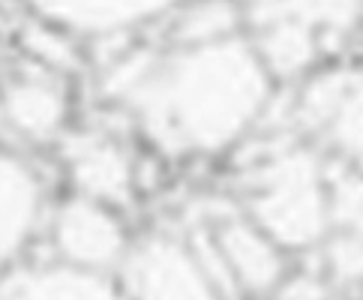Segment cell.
Segmentation results:
<instances>
[{
	"instance_id": "obj_1",
	"label": "cell",
	"mask_w": 363,
	"mask_h": 300,
	"mask_svg": "<svg viewBox=\"0 0 363 300\" xmlns=\"http://www.w3.org/2000/svg\"><path fill=\"white\" fill-rule=\"evenodd\" d=\"M270 72L238 36L177 45L165 57H126L108 90L135 114L150 145L172 156L213 153L238 141L264 111Z\"/></svg>"
},
{
	"instance_id": "obj_2",
	"label": "cell",
	"mask_w": 363,
	"mask_h": 300,
	"mask_svg": "<svg viewBox=\"0 0 363 300\" xmlns=\"http://www.w3.org/2000/svg\"><path fill=\"white\" fill-rule=\"evenodd\" d=\"M250 219L285 252L318 246L330 231L324 162L306 148H282L250 172Z\"/></svg>"
},
{
	"instance_id": "obj_3",
	"label": "cell",
	"mask_w": 363,
	"mask_h": 300,
	"mask_svg": "<svg viewBox=\"0 0 363 300\" xmlns=\"http://www.w3.org/2000/svg\"><path fill=\"white\" fill-rule=\"evenodd\" d=\"M297 123L363 172V67L321 70L294 102Z\"/></svg>"
},
{
	"instance_id": "obj_4",
	"label": "cell",
	"mask_w": 363,
	"mask_h": 300,
	"mask_svg": "<svg viewBox=\"0 0 363 300\" xmlns=\"http://www.w3.org/2000/svg\"><path fill=\"white\" fill-rule=\"evenodd\" d=\"M114 277L118 291L133 297H216L189 240L168 234H150L145 240L129 243L121 265L114 267Z\"/></svg>"
},
{
	"instance_id": "obj_5",
	"label": "cell",
	"mask_w": 363,
	"mask_h": 300,
	"mask_svg": "<svg viewBox=\"0 0 363 300\" xmlns=\"http://www.w3.org/2000/svg\"><path fill=\"white\" fill-rule=\"evenodd\" d=\"M48 231L57 258L96 273H114L129 246L114 207L79 192L55 211Z\"/></svg>"
},
{
	"instance_id": "obj_6",
	"label": "cell",
	"mask_w": 363,
	"mask_h": 300,
	"mask_svg": "<svg viewBox=\"0 0 363 300\" xmlns=\"http://www.w3.org/2000/svg\"><path fill=\"white\" fill-rule=\"evenodd\" d=\"M211 231L238 285V294H270L289 277L285 250L250 216H223L211 226Z\"/></svg>"
},
{
	"instance_id": "obj_7",
	"label": "cell",
	"mask_w": 363,
	"mask_h": 300,
	"mask_svg": "<svg viewBox=\"0 0 363 300\" xmlns=\"http://www.w3.org/2000/svg\"><path fill=\"white\" fill-rule=\"evenodd\" d=\"M60 153L79 195L111 207L133 199V160L114 138L102 133H72L63 141Z\"/></svg>"
},
{
	"instance_id": "obj_8",
	"label": "cell",
	"mask_w": 363,
	"mask_h": 300,
	"mask_svg": "<svg viewBox=\"0 0 363 300\" xmlns=\"http://www.w3.org/2000/svg\"><path fill=\"white\" fill-rule=\"evenodd\" d=\"M45 213L43 180L16 153L0 150V277L21 262Z\"/></svg>"
},
{
	"instance_id": "obj_9",
	"label": "cell",
	"mask_w": 363,
	"mask_h": 300,
	"mask_svg": "<svg viewBox=\"0 0 363 300\" xmlns=\"http://www.w3.org/2000/svg\"><path fill=\"white\" fill-rule=\"evenodd\" d=\"M118 282L111 273H96L75 267L63 258L55 262H33V265H16L0 277V297L16 300H96V297H114Z\"/></svg>"
},
{
	"instance_id": "obj_10",
	"label": "cell",
	"mask_w": 363,
	"mask_h": 300,
	"mask_svg": "<svg viewBox=\"0 0 363 300\" xmlns=\"http://www.w3.org/2000/svg\"><path fill=\"white\" fill-rule=\"evenodd\" d=\"M4 121L30 141H48L67 121V96L45 75H18L0 90Z\"/></svg>"
},
{
	"instance_id": "obj_11",
	"label": "cell",
	"mask_w": 363,
	"mask_h": 300,
	"mask_svg": "<svg viewBox=\"0 0 363 300\" xmlns=\"http://www.w3.org/2000/svg\"><path fill=\"white\" fill-rule=\"evenodd\" d=\"M363 0H252L250 24L262 18H289L313 33L324 51H333L354 30Z\"/></svg>"
},
{
	"instance_id": "obj_12",
	"label": "cell",
	"mask_w": 363,
	"mask_h": 300,
	"mask_svg": "<svg viewBox=\"0 0 363 300\" xmlns=\"http://www.w3.org/2000/svg\"><path fill=\"white\" fill-rule=\"evenodd\" d=\"M45 24L69 30H114L160 12L174 0H24Z\"/></svg>"
},
{
	"instance_id": "obj_13",
	"label": "cell",
	"mask_w": 363,
	"mask_h": 300,
	"mask_svg": "<svg viewBox=\"0 0 363 300\" xmlns=\"http://www.w3.org/2000/svg\"><path fill=\"white\" fill-rule=\"evenodd\" d=\"M324 184L330 231L363 240V172L342 160H330L324 162Z\"/></svg>"
},
{
	"instance_id": "obj_14",
	"label": "cell",
	"mask_w": 363,
	"mask_h": 300,
	"mask_svg": "<svg viewBox=\"0 0 363 300\" xmlns=\"http://www.w3.org/2000/svg\"><path fill=\"white\" fill-rule=\"evenodd\" d=\"M238 33H240V12L231 0H196L186 12H180L174 24L177 45L213 43V39H225Z\"/></svg>"
},
{
	"instance_id": "obj_15",
	"label": "cell",
	"mask_w": 363,
	"mask_h": 300,
	"mask_svg": "<svg viewBox=\"0 0 363 300\" xmlns=\"http://www.w3.org/2000/svg\"><path fill=\"white\" fill-rule=\"evenodd\" d=\"M324 243V270L333 282L352 285L363 282V240L352 238V234H340V231H328Z\"/></svg>"
}]
</instances>
